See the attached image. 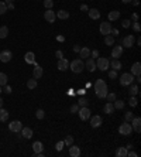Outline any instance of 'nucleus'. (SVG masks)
Instances as JSON below:
<instances>
[{
  "instance_id": "f257e3e1",
  "label": "nucleus",
  "mask_w": 141,
  "mask_h": 157,
  "mask_svg": "<svg viewBox=\"0 0 141 157\" xmlns=\"http://www.w3.org/2000/svg\"><path fill=\"white\" fill-rule=\"evenodd\" d=\"M93 88H95V94L98 96L99 99H105L106 95H107V85L103 79H96L95 84H93Z\"/></svg>"
},
{
  "instance_id": "f03ea898",
  "label": "nucleus",
  "mask_w": 141,
  "mask_h": 157,
  "mask_svg": "<svg viewBox=\"0 0 141 157\" xmlns=\"http://www.w3.org/2000/svg\"><path fill=\"white\" fill-rule=\"evenodd\" d=\"M69 68L74 71L75 74H80L83 69H85V63H83V60H74L72 63L69 64Z\"/></svg>"
},
{
  "instance_id": "7ed1b4c3",
  "label": "nucleus",
  "mask_w": 141,
  "mask_h": 157,
  "mask_svg": "<svg viewBox=\"0 0 141 157\" xmlns=\"http://www.w3.org/2000/svg\"><path fill=\"white\" fill-rule=\"evenodd\" d=\"M133 81H134V75L130 72L121 74V76H120V84H121V86H129V85L133 84Z\"/></svg>"
},
{
  "instance_id": "20e7f679",
  "label": "nucleus",
  "mask_w": 141,
  "mask_h": 157,
  "mask_svg": "<svg viewBox=\"0 0 141 157\" xmlns=\"http://www.w3.org/2000/svg\"><path fill=\"white\" fill-rule=\"evenodd\" d=\"M110 61H109L107 58H103V57H100L98 58V61H96V68H99L100 71H107L109 67H110Z\"/></svg>"
},
{
  "instance_id": "39448f33",
  "label": "nucleus",
  "mask_w": 141,
  "mask_h": 157,
  "mask_svg": "<svg viewBox=\"0 0 141 157\" xmlns=\"http://www.w3.org/2000/svg\"><path fill=\"white\" fill-rule=\"evenodd\" d=\"M131 132H133V127H131V125L129 123V122H124L123 125H120V127H119L120 135H123V136H129V135H131Z\"/></svg>"
},
{
  "instance_id": "423d86ee",
  "label": "nucleus",
  "mask_w": 141,
  "mask_h": 157,
  "mask_svg": "<svg viewBox=\"0 0 141 157\" xmlns=\"http://www.w3.org/2000/svg\"><path fill=\"white\" fill-rule=\"evenodd\" d=\"M111 23L110 21H105V23H102L100 24V34H103V35H109L110 33H111Z\"/></svg>"
},
{
  "instance_id": "0eeeda50",
  "label": "nucleus",
  "mask_w": 141,
  "mask_h": 157,
  "mask_svg": "<svg viewBox=\"0 0 141 157\" xmlns=\"http://www.w3.org/2000/svg\"><path fill=\"white\" fill-rule=\"evenodd\" d=\"M90 110H89V108L87 106H83V108H79V112H78V115L80 117V120H87L89 117H90Z\"/></svg>"
},
{
  "instance_id": "6e6552de",
  "label": "nucleus",
  "mask_w": 141,
  "mask_h": 157,
  "mask_svg": "<svg viewBox=\"0 0 141 157\" xmlns=\"http://www.w3.org/2000/svg\"><path fill=\"white\" fill-rule=\"evenodd\" d=\"M21 127H23V123L20 122V120H13V122L9 123V130H10V132H14V133L20 132Z\"/></svg>"
},
{
  "instance_id": "1a4fd4ad",
  "label": "nucleus",
  "mask_w": 141,
  "mask_h": 157,
  "mask_svg": "<svg viewBox=\"0 0 141 157\" xmlns=\"http://www.w3.org/2000/svg\"><path fill=\"white\" fill-rule=\"evenodd\" d=\"M134 42H135V38H134L133 34L126 35V37L123 38V47H126V48H131V47L134 45Z\"/></svg>"
},
{
  "instance_id": "9d476101",
  "label": "nucleus",
  "mask_w": 141,
  "mask_h": 157,
  "mask_svg": "<svg viewBox=\"0 0 141 157\" xmlns=\"http://www.w3.org/2000/svg\"><path fill=\"white\" fill-rule=\"evenodd\" d=\"M123 51H124V47H123V45H116V47H113V50H111V57L119 60L120 57L123 55Z\"/></svg>"
},
{
  "instance_id": "9b49d317",
  "label": "nucleus",
  "mask_w": 141,
  "mask_h": 157,
  "mask_svg": "<svg viewBox=\"0 0 141 157\" xmlns=\"http://www.w3.org/2000/svg\"><path fill=\"white\" fill-rule=\"evenodd\" d=\"M11 58H13V54L9 50H3V51L0 52V61L1 63H9Z\"/></svg>"
},
{
  "instance_id": "f8f14e48",
  "label": "nucleus",
  "mask_w": 141,
  "mask_h": 157,
  "mask_svg": "<svg viewBox=\"0 0 141 157\" xmlns=\"http://www.w3.org/2000/svg\"><path fill=\"white\" fill-rule=\"evenodd\" d=\"M89 119H90V126H92V127H99V126H102V122H103L102 116L95 115V116H92V117H89Z\"/></svg>"
},
{
  "instance_id": "ddd939ff",
  "label": "nucleus",
  "mask_w": 141,
  "mask_h": 157,
  "mask_svg": "<svg viewBox=\"0 0 141 157\" xmlns=\"http://www.w3.org/2000/svg\"><path fill=\"white\" fill-rule=\"evenodd\" d=\"M131 125H133L131 127H133V129H134L137 133H140V132H141V119L138 117V116H134V117H133V120H131Z\"/></svg>"
},
{
  "instance_id": "4468645a",
  "label": "nucleus",
  "mask_w": 141,
  "mask_h": 157,
  "mask_svg": "<svg viewBox=\"0 0 141 157\" xmlns=\"http://www.w3.org/2000/svg\"><path fill=\"white\" fill-rule=\"evenodd\" d=\"M44 19L48 21V23H54L55 19H56V14L51 9H47V11L44 13Z\"/></svg>"
},
{
  "instance_id": "2eb2a0df",
  "label": "nucleus",
  "mask_w": 141,
  "mask_h": 157,
  "mask_svg": "<svg viewBox=\"0 0 141 157\" xmlns=\"http://www.w3.org/2000/svg\"><path fill=\"white\" fill-rule=\"evenodd\" d=\"M87 61L85 64V68H86L89 72H93L95 69H96V61H95V58H86Z\"/></svg>"
},
{
  "instance_id": "dca6fc26",
  "label": "nucleus",
  "mask_w": 141,
  "mask_h": 157,
  "mask_svg": "<svg viewBox=\"0 0 141 157\" xmlns=\"http://www.w3.org/2000/svg\"><path fill=\"white\" fill-rule=\"evenodd\" d=\"M58 69L59 71H66L68 68H69V61L65 60V58H61V60H58Z\"/></svg>"
},
{
  "instance_id": "f3484780",
  "label": "nucleus",
  "mask_w": 141,
  "mask_h": 157,
  "mask_svg": "<svg viewBox=\"0 0 141 157\" xmlns=\"http://www.w3.org/2000/svg\"><path fill=\"white\" fill-rule=\"evenodd\" d=\"M21 136L24 139H31L33 137V129L31 127H21Z\"/></svg>"
},
{
  "instance_id": "a211bd4d",
  "label": "nucleus",
  "mask_w": 141,
  "mask_h": 157,
  "mask_svg": "<svg viewBox=\"0 0 141 157\" xmlns=\"http://www.w3.org/2000/svg\"><path fill=\"white\" fill-rule=\"evenodd\" d=\"M69 156L71 157H79L80 156V149H79L78 146L71 144V146H69Z\"/></svg>"
},
{
  "instance_id": "6ab92c4d",
  "label": "nucleus",
  "mask_w": 141,
  "mask_h": 157,
  "mask_svg": "<svg viewBox=\"0 0 141 157\" xmlns=\"http://www.w3.org/2000/svg\"><path fill=\"white\" fill-rule=\"evenodd\" d=\"M43 74H44V69L40 67V65H37V64H35V68H34V71H33V78H35V79H40V78L43 76Z\"/></svg>"
},
{
  "instance_id": "aec40b11",
  "label": "nucleus",
  "mask_w": 141,
  "mask_h": 157,
  "mask_svg": "<svg viewBox=\"0 0 141 157\" xmlns=\"http://www.w3.org/2000/svg\"><path fill=\"white\" fill-rule=\"evenodd\" d=\"M24 60H25V63L27 64H34V65H35V55H34V52H31V51L25 52Z\"/></svg>"
},
{
  "instance_id": "412c9836",
  "label": "nucleus",
  "mask_w": 141,
  "mask_h": 157,
  "mask_svg": "<svg viewBox=\"0 0 141 157\" xmlns=\"http://www.w3.org/2000/svg\"><path fill=\"white\" fill-rule=\"evenodd\" d=\"M87 13H89V17H90L92 20H98L99 17H100V11H99L98 9H89Z\"/></svg>"
},
{
  "instance_id": "4be33fe9",
  "label": "nucleus",
  "mask_w": 141,
  "mask_h": 157,
  "mask_svg": "<svg viewBox=\"0 0 141 157\" xmlns=\"http://www.w3.org/2000/svg\"><path fill=\"white\" fill-rule=\"evenodd\" d=\"M130 74H133L134 76H135V75H140V74H141V64L140 63H134V64H133Z\"/></svg>"
},
{
  "instance_id": "5701e85b",
  "label": "nucleus",
  "mask_w": 141,
  "mask_h": 157,
  "mask_svg": "<svg viewBox=\"0 0 141 157\" xmlns=\"http://www.w3.org/2000/svg\"><path fill=\"white\" fill-rule=\"evenodd\" d=\"M79 57H80V60H86L87 57H90V50H89L87 47L80 48V51H79Z\"/></svg>"
},
{
  "instance_id": "b1692460",
  "label": "nucleus",
  "mask_w": 141,
  "mask_h": 157,
  "mask_svg": "<svg viewBox=\"0 0 141 157\" xmlns=\"http://www.w3.org/2000/svg\"><path fill=\"white\" fill-rule=\"evenodd\" d=\"M103 110H105V113L111 115V113L114 112V106H113V102H107V104L103 106Z\"/></svg>"
},
{
  "instance_id": "393cba45",
  "label": "nucleus",
  "mask_w": 141,
  "mask_h": 157,
  "mask_svg": "<svg viewBox=\"0 0 141 157\" xmlns=\"http://www.w3.org/2000/svg\"><path fill=\"white\" fill-rule=\"evenodd\" d=\"M110 64V67L114 69V71H119V69H121V63H120L117 58H113L111 60V63H109Z\"/></svg>"
},
{
  "instance_id": "a878e982",
  "label": "nucleus",
  "mask_w": 141,
  "mask_h": 157,
  "mask_svg": "<svg viewBox=\"0 0 141 157\" xmlns=\"http://www.w3.org/2000/svg\"><path fill=\"white\" fill-rule=\"evenodd\" d=\"M120 17V11H117V10H113V11H110L107 14V19H109V21H116L117 19Z\"/></svg>"
},
{
  "instance_id": "bb28decb",
  "label": "nucleus",
  "mask_w": 141,
  "mask_h": 157,
  "mask_svg": "<svg viewBox=\"0 0 141 157\" xmlns=\"http://www.w3.org/2000/svg\"><path fill=\"white\" fill-rule=\"evenodd\" d=\"M9 119V110L0 108V122H6Z\"/></svg>"
},
{
  "instance_id": "cd10ccee",
  "label": "nucleus",
  "mask_w": 141,
  "mask_h": 157,
  "mask_svg": "<svg viewBox=\"0 0 141 157\" xmlns=\"http://www.w3.org/2000/svg\"><path fill=\"white\" fill-rule=\"evenodd\" d=\"M43 143L41 142H34L33 143V150H34V153H40V151H43Z\"/></svg>"
},
{
  "instance_id": "c85d7f7f",
  "label": "nucleus",
  "mask_w": 141,
  "mask_h": 157,
  "mask_svg": "<svg viewBox=\"0 0 141 157\" xmlns=\"http://www.w3.org/2000/svg\"><path fill=\"white\" fill-rule=\"evenodd\" d=\"M56 17H58V19H61V20H66V19L69 17V11L59 10V11H58V14H56Z\"/></svg>"
},
{
  "instance_id": "c756f323",
  "label": "nucleus",
  "mask_w": 141,
  "mask_h": 157,
  "mask_svg": "<svg viewBox=\"0 0 141 157\" xmlns=\"http://www.w3.org/2000/svg\"><path fill=\"white\" fill-rule=\"evenodd\" d=\"M127 151H129V150H127L126 147H119L117 151H116V156L117 157H126L127 156Z\"/></svg>"
},
{
  "instance_id": "7c9ffc66",
  "label": "nucleus",
  "mask_w": 141,
  "mask_h": 157,
  "mask_svg": "<svg viewBox=\"0 0 141 157\" xmlns=\"http://www.w3.org/2000/svg\"><path fill=\"white\" fill-rule=\"evenodd\" d=\"M7 35H9V27L1 26L0 27V38H6Z\"/></svg>"
},
{
  "instance_id": "2f4dec72",
  "label": "nucleus",
  "mask_w": 141,
  "mask_h": 157,
  "mask_svg": "<svg viewBox=\"0 0 141 157\" xmlns=\"http://www.w3.org/2000/svg\"><path fill=\"white\" fill-rule=\"evenodd\" d=\"M129 94H130V96H135V95H138V85L131 84L130 89H129Z\"/></svg>"
},
{
  "instance_id": "473e14b6",
  "label": "nucleus",
  "mask_w": 141,
  "mask_h": 157,
  "mask_svg": "<svg viewBox=\"0 0 141 157\" xmlns=\"http://www.w3.org/2000/svg\"><path fill=\"white\" fill-rule=\"evenodd\" d=\"M27 88H28V89H34V88H37V79H35V78L28 79V81H27Z\"/></svg>"
},
{
  "instance_id": "72a5a7b5",
  "label": "nucleus",
  "mask_w": 141,
  "mask_h": 157,
  "mask_svg": "<svg viewBox=\"0 0 141 157\" xmlns=\"http://www.w3.org/2000/svg\"><path fill=\"white\" fill-rule=\"evenodd\" d=\"M7 84V75L4 72H0V86H4Z\"/></svg>"
},
{
  "instance_id": "f704fd0d",
  "label": "nucleus",
  "mask_w": 141,
  "mask_h": 157,
  "mask_svg": "<svg viewBox=\"0 0 141 157\" xmlns=\"http://www.w3.org/2000/svg\"><path fill=\"white\" fill-rule=\"evenodd\" d=\"M105 44L106 45H113L114 44V38L109 34V35H105Z\"/></svg>"
},
{
  "instance_id": "c9c22d12",
  "label": "nucleus",
  "mask_w": 141,
  "mask_h": 157,
  "mask_svg": "<svg viewBox=\"0 0 141 157\" xmlns=\"http://www.w3.org/2000/svg\"><path fill=\"white\" fill-rule=\"evenodd\" d=\"M113 106H114V109H123V108H124V102L116 99V101L113 102Z\"/></svg>"
},
{
  "instance_id": "e433bc0d",
  "label": "nucleus",
  "mask_w": 141,
  "mask_h": 157,
  "mask_svg": "<svg viewBox=\"0 0 141 157\" xmlns=\"http://www.w3.org/2000/svg\"><path fill=\"white\" fill-rule=\"evenodd\" d=\"M54 6V0H44V7L45 9H52Z\"/></svg>"
},
{
  "instance_id": "4c0bfd02",
  "label": "nucleus",
  "mask_w": 141,
  "mask_h": 157,
  "mask_svg": "<svg viewBox=\"0 0 141 157\" xmlns=\"http://www.w3.org/2000/svg\"><path fill=\"white\" fill-rule=\"evenodd\" d=\"M6 11H7V4H6L4 1H0V16L4 14Z\"/></svg>"
},
{
  "instance_id": "58836bf2",
  "label": "nucleus",
  "mask_w": 141,
  "mask_h": 157,
  "mask_svg": "<svg viewBox=\"0 0 141 157\" xmlns=\"http://www.w3.org/2000/svg\"><path fill=\"white\" fill-rule=\"evenodd\" d=\"M64 143H65V146H71V144H74V137H72V136H66L65 140H64Z\"/></svg>"
},
{
  "instance_id": "ea45409f",
  "label": "nucleus",
  "mask_w": 141,
  "mask_h": 157,
  "mask_svg": "<svg viewBox=\"0 0 141 157\" xmlns=\"http://www.w3.org/2000/svg\"><path fill=\"white\" fill-rule=\"evenodd\" d=\"M106 99H107V102H114V101H116V94H109L107 92Z\"/></svg>"
},
{
  "instance_id": "a19ab883",
  "label": "nucleus",
  "mask_w": 141,
  "mask_h": 157,
  "mask_svg": "<svg viewBox=\"0 0 141 157\" xmlns=\"http://www.w3.org/2000/svg\"><path fill=\"white\" fill-rule=\"evenodd\" d=\"M35 116H37V119H44V116H45V112H44L43 109H38V110L35 112Z\"/></svg>"
},
{
  "instance_id": "79ce46f5",
  "label": "nucleus",
  "mask_w": 141,
  "mask_h": 157,
  "mask_svg": "<svg viewBox=\"0 0 141 157\" xmlns=\"http://www.w3.org/2000/svg\"><path fill=\"white\" fill-rule=\"evenodd\" d=\"M133 117H134V115H133L131 112H126V115H124V120H126V122H131Z\"/></svg>"
},
{
  "instance_id": "37998d69",
  "label": "nucleus",
  "mask_w": 141,
  "mask_h": 157,
  "mask_svg": "<svg viewBox=\"0 0 141 157\" xmlns=\"http://www.w3.org/2000/svg\"><path fill=\"white\" fill-rule=\"evenodd\" d=\"M79 108H80V106L78 104H74L71 106V113H78V112H79Z\"/></svg>"
},
{
  "instance_id": "c03bdc74",
  "label": "nucleus",
  "mask_w": 141,
  "mask_h": 157,
  "mask_svg": "<svg viewBox=\"0 0 141 157\" xmlns=\"http://www.w3.org/2000/svg\"><path fill=\"white\" fill-rule=\"evenodd\" d=\"M129 104H130V106H137V104H138V99H137L135 96H131L130 101H129Z\"/></svg>"
},
{
  "instance_id": "a18cd8bd",
  "label": "nucleus",
  "mask_w": 141,
  "mask_h": 157,
  "mask_svg": "<svg viewBox=\"0 0 141 157\" xmlns=\"http://www.w3.org/2000/svg\"><path fill=\"white\" fill-rule=\"evenodd\" d=\"M133 28H134V31L135 33H140V30H141L140 23H138V21H134V23H133Z\"/></svg>"
},
{
  "instance_id": "49530a36",
  "label": "nucleus",
  "mask_w": 141,
  "mask_h": 157,
  "mask_svg": "<svg viewBox=\"0 0 141 157\" xmlns=\"http://www.w3.org/2000/svg\"><path fill=\"white\" fill-rule=\"evenodd\" d=\"M87 104H89V102H87L85 98H80V99H79V102H78V105H79L80 108H83V106H87Z\"/></svg>"
},
{
  "instance_id": "de8ad7c7",
  "label": "nucleus",
  "mask_w": 141,
  "mask_h": 157,
  "mask_svg": "<svg viewBox=\"0 0 141 157\" xmlns=\"http://www.w3.org/2000/svg\"><path fill=\"white\" fill-rule=\"evenodd\" d=\"M64 146H65V143H64V142H62V140H61V142H58V143H56V144H55V149H56V150H58V151H61V150H62V149H64Z\"/></svg>"
},
{
  "instance_id": "09e8293b",
  "label": "nucleus",
  "mask_w": 141,
  "mask_h": 157,
  "mask_svg": "<svg viewBox=\"0 0 141 157\" xmlns=\"http://www.w3.org/2000/svg\"><path fill=\"white\" fill-rule=\"evenodd\" d=\"M109 78H110V79H116V78H117V71L111 69V71L109 72Z\"/></svg>"
},
{
  "instance_id": "8fccbe9b",
  "label": "nucleus",
  "mask_w": 141,
  "mask_h": 157,
  "mask_svg": "<svg viewBox=\"0 0 141 157\" xmlns=\"http://www.w3.org/2000/svg\"><path fill=\"white\" fill-rule=\"evenodd\" d=\"M121 26H123L124 28H129V27L131 26V21L130 20H123L121 21Z\"/></svg>"
},
{
  "instance_id": "3c124183",
  "label": "nucleus",
  "mask_w": 141,
  "mask_h": 157,
  "mask_svg": "<svg viewBox=\"0 0 141 157\" xmlns=\"http://www.w3.org/2000/svg\"><path fill=\"white\" fill-rule=\"evenodd\" d=\"M3 92H6L7 95L11 94V86H10V85H7V84L4 85V89H3Z\"/></svg>"
},
{
  "instance_id": "603ef678",
  "label": "nucleus",
  "mask_w": 141,
  "mask_h": 157,
  "mask_svg": "<svg viewBox=\"0 0 141 157\" xmlns=\"http://www.w3.org/2000/svg\"><path fill=\"white\" fill-rule=\"evenodd\" d=\"M55 57L58 58V60H61V58H64V54L61 50H58V51H55Z\"/></svg>"
},
{
  "instance_id": "864d4df0",
  "label": "nucleus",
  "mask_w": 141,
  "mask_h": 157,
  "mask_svg": "<svg viewBox=\"0 0 141 157\" xmlns=\"http://www.w3.org/2000/svg\"><path fill=\"white\" fill-rule=\"evenodd\" d=\"M90 55H92V58H99V51L93 50V51H90Z\"/></svg>"
},
{
  "instance_id": "5fc2aeb1",
  "label": "nucleus",
  "mask_w": 141,
  "mask_h": 157,
  "mask_svg": "<svg viewBox=\"0 0 141 157\" xmlns=\"http://www.w3.org/2000/svg\"><path fill=\"white\" fill-rule=\"evenodd\" d=\"M127 156L129 157H137V153H135V151H127Z\"/></svg>"
},
{
  "instance_id": "6e6d98bb",
  "label": "nucleus",
  "mask_w": 141,
  "mask_h": 157,
  "mask_svg": "<svg viewBox=\"0 0 141 157\" xmlns=\"http://www.w3.org/2000/svg\"><path fill=\"white\" fill-rule=\"evenodd\" d=\"M74 51H75V52H79V51H80V47H79L78 44H75V45H74Z\"/></svg>"
},
{
  "instance_id": "4d7b16f0",
  "label": "nucleus",
  "mask_w": 141,
  "mask_h": 157,
  "mask_svg": "<svg viewBox=\"0 0 141 157\" xmlns=\"http://www.w3.org/2000/svg\"><path fill=\"white\" fill-rule=\"evenodd\" d=\"M80 10H82V11H87L89 9H87L86 4H82V6H80Z\"/></svg>"
},
{
  "instance_id": "13d9d810",
  "label": "nucleus",
  "mask_w": 141,
  "mask_h": 157,
  "mask_svg": "<svg viewBox=\"0 0 141 157\" xmlns=\"http://www.w3.org/2000/svg\"><path fill=\"white\" fill-rule=\"evenodd\" d=\"M133 20L138 21V14H137V13H134V14H133Z\"/></svg>"
},
{
  "instance_id": "bf43d9fd",
  "label": "nucleus",
  "mask_w": 141,
  "mask_h": 157,
  "mask_svg": "<svg viewBox=\"0 0 141 157\" xmlns=\"http://www.w3.org/2000/svg\"><path fill=\"white\" fill-rule=\"evenodd\" d=\"M111 33H113V35H117V34H119V30H116V28H111Z\"/></svg>"
},
{
  "instance_id": "052dcab7",
  "label": "nucleus",
  "mask_w": 141,
  "mask_h": 157,
  "mask_svg": "<svg viewBox=\"0 0 141 157\" xmlns=\"http://www.w3.org/2000/svg\"><path fill=\"white\" fill-rule=\"evenodd\" d=\"M135 76H137V78H134V79H135L137 82H141V78H140V75H135Z\"/></svg>"
},
{
  "instance_id": "680f3d73",
  "label": "nucleus",
  "mask_w": 141,
  "mask_h": 157,
  "mask_svg": "<svg viewBox=\"0 0 141 157\" xmlns=\"http://www.w3.org/2000/svg\"><path fill=\"white\" fill-rule=\"evenodd\" d=\"M121 1H123V3H126V4H127V3H130L131 0H121Z\"/></svg>"
},
{
  "instance_id": "e2e57ef3",
  "label": "nucleus",
  "mask_w": 141,
  "mask_h": 157,
  "mask_svg": "<svg viewBox=\"0 0 141 157\" xmlns=\"http://www.w3.org/2000/svg\"><path fill=\"white\" fill-rule=\"evenodd\" d=\"M3 102H4V101H3V99H1V98H0V108H1V106H3Z\"/></svg>"
},
{
  "instance_id": "0e129e2a",
  "label": "nucleus",
  "mask_w": 141,
  "mask_h": 157,
  "mask_svg": "<svg viewBox=\"0 0 141 157\" xmlns=\"http://www.w3.org/2000/svg\"><path fill=\"white\" fill-rule=\"evenodd\" d=\"M6 3H13V0H6Z\"/></svg>"
},
{
  "instance_id": "69168bd1",
  "label": "nucleus",
  "mask_w": 141,
  "mask_h": 157,
  "mask_svg": "<svg viewBox=\"0 0 141 157\" xmlns=\"http://www.w3.org/2000/svg\"><path fill=\"white\" fill-rule=\"evenodd\" d=\"M1 92H3V89H1V86H0V94H1Z\"/></svg>"
}]
</instances>
